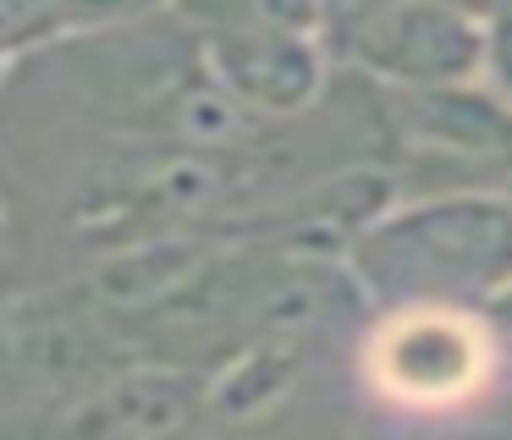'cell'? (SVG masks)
<instances>
[{"mask_svg": "<svg viewBox=\"0 0 512 440\" xmlns=\"http://www.w3.org/2000/svg\"><path fill=\"white\" fill-rule=\"evenodd\" d=\"M353 286L375 303H452L485 308L512 286V198L441 193L380 209L347 242Z\"/></svg>", "mask_w": 512, "mask_h": 440, "instance_id": "6da1fadb", "label": "cell"}, {"mask_svg": "<svg viewBox=\"0 0 512 440\" xmlns=\"http://www.w3.org/2000/svg\"><path fill=\"white\" fill-rule=\"evenodd\" d=\"M496 330L452 303H397L364 341V374L397 407H457L485 391L496 369Z\"/></svg>", "mask_w": 512, "mask_h": 440, "instance_id": "7a4b0ae2", "label": "cell"}, {"mask_svg": "<svg viewBox=\"0 0 512 440\" xmlns=\"http://www.w3.org/2000/svg\"><path fill=\"white\" fill-rule=\"evenodd\" d=\"M353 55L391 88L479 83L490 55V17L457 0H380L358 17Z\"/></svg>", "mask_w": 512, "mask_h": 440, "instance_id": "3957f363", "label": "cell"}, {"mask_svg": "<svg viewBox=\"0 0 512 440\" xmlns=\"http://www.w3.org/2000/svg\"><path fill=\"white\" fill-rule=\"evenodd\" d=\"M204 72L248 110V116H298L320 99L325 55L314 33L292 28H210Z\"/></svg>", "mask_w": 512, "mask_h": 440, "instance_id": "277c9868", "label": "cell"}, {"mask_svg": "<svg viewBox=\"0 0 512 440\" xmlns=\"http://www.w3.org/2000/svg\"><path fill=\"white\" fill-rule=\"evenodd\" d=\"M204 418V380L182 369H127L105 391H94L78 413H67L83 435H177Z\"/></svg>", "mask_w": 512, "mask_h": 440, "instance_id": "5b68a950", "label": "cell"}, {"mask_svg": "<svg viewBox=\"0 0 512 440\" xmlns=\"http://www.w3.org/2000/svg\"><path fill=\"white\" fill-rule=\"evenodd\" d=\"M397 121L408 138L452 154H512V99L474 83L397 88Z\"/></svg>", "mask_w": 512, "mask_h": 440, "instance_id": "8992f818", "label": "cell"}, {"mask_svg": "<svg viewBox=\"0 0 512 440\" xmlns=\"http://www.w3.org/2000/svg\"><path fill=\"white\" fill-rule=\"evenodd\" d=\"M298 336L292 330H270V341L243 347L210 385H204V413L215 418H254L265 407H276L287 396V385L298 380Z\"/></svg>", "mask_w": 512, "mask_h": 440, "instance_id": "52a82bcc", "label": "cell"}, {"mask_svg": "<svg viewBox=\"0 0 512 440\" xmlns=\"http://www.w3.org/2000/svg\"><path fill=\"white\" fill-rule=\"evenodd\" d=\"M199 270H204L199 242H144V248L122 253V259H105L89 286L100 297V308H144V303L177 297Z\"/></svg>", "mask_w": 512, "mask_h": 440, "instance_id": "ba28073f", "label": "cell"}, {"mask_svg": "<svg viewBox=\"0 0 512 440\" xmlns=\"http://www.w3.org/2000/svg\"><path fill=\"white\" fill-rule=\"evenodd\" d=\"M210 28H292L320 33L325 0H193Z\"/></svg>", "mask_w": 512, "mask_h": 440, "instance_id": "9c48e42d", "label": "cell"}, {"mask_svg": "<svg viewBox=\"0 0 512 440\" xmlns=\"http://www.w3.org/2000/svg\"><path fill=\"white\" fill-rule=\"evenodd\" d=\"M61 28H72L67 0H0V55L45 44Z\"/></svg>", "mask_w": 512, "mask_h": 440, "instance_id": "30bf717a", "label": "cell"}, {"mask_svg": "<svg viewBox=\"0 0 512 440\" xmlns=\"http://www.w3.org/2000/svg\"><path fill=\"white\" fill-rule=\"evenodd\" d=\"M490 17V55H485V77L512 99V6L507 11H485Z\"/></svg>", "mask_w": 512, "mask_h": 440, "instance_id": "8fae6325", "label": "cell"}, {"mask_svg": "<svg viewBox=\"0 0 512 440\" xmlns=\"http://www.w3.org/2000/svg\"><path fill=\"white\" fill-rule=\"evenodd\" d=\"M149 6H155V0H67L72 22H127Z\"/></svg>", "mask_w": 512, "mask_h": 440, "instance_id": "7c38bea8", "label": "cell"}, {"mask_svg": "<svg viewBox=\"0 0 512 440\" xmlns=\"http://www.w3.org/2000/svg\"><path fill=\"white\" fill-rule=\"evenodd\" d=\"M479 314H485V325L496 330V336H507V341H512V286H501V292L490 297V303L479 308Z\"/></svg>", "mask_w": 512, "mask_h": 440, "instance_id": "4fadbf2b", "label": "cell"}, {"mask_svg": "<svg viewBox=\"0 0 512 440\" xmlns=\"http://www.w3.org/2000/svg\"><path fill=\"white\" fill-rule=\"evenodd\" d=\"M6 380H12V369H6V352H0V396H6Z\"/></svg>", "mask_w": 512, "mask_h": 440, "instance_id": "5bb4252c", "label": "cell"}, {"mask_svg": "<svg viewBox=\"0 0 512 440\" xmlns=\"http://www.w3.org/2000/svg\"><path fill=\"white\" fill-rule=\"evenodd\" d=\"M512 6V0H490V11H507Z\"/></svg>", "mask_w": 512, "mask_h": 440, "instance_id": "9a60e30c", "label": "cell"}]
</instances>
